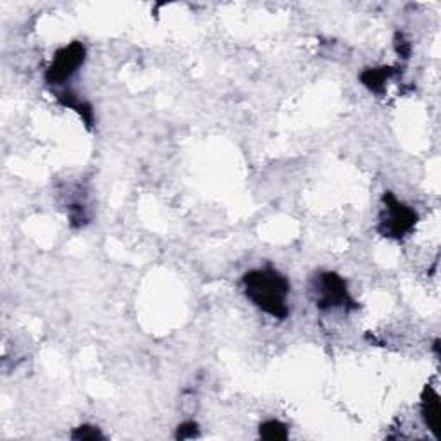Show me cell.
Returning <instances> with one entry per match:
<instances>
[{"label":"cell","instance_id":"5b68a950","mask_svg":"<svg viewBox=\"0 0 441 441\" xmlns=\"http://www.w3.org/2000/svg\"><path fill=\"white\" fill-rule=\"evenodd\" d=\"M422 415L426 419V424L436 436L440 435V422H441V405L440 397L431 386H426L422 393Z\"/></svg>","mask_w":441,"mask_h":441},{"label":"cell","instance_id":"8992f818","mask_svg":"<svg viewBox=\"0 0 441 441\" xmlns=\"http://www.w3.org/2000/svg\"><path fill=\"white\" fill-rule=\"evenodd\" d=\"M397 73L393 68H370L368 71L362 73L360 80L362 83H364L370 92H383V88H385V83L390 80L393 74Z\"/></svg>","mask_w":441,"mask_h":441},{"label":"cell","instance_id":"ba28073f","mask_svg":"<svg viewBox=\"0 0 441 441\" xmlns=\"http://www.w3.org/2000/svg\"><path fill=\"white\" fill-rule=\"evenodd\" d=\"M73 438L74 440H98V438H104L102 436V432L97 430V427H92V426H81L78 427L76 431L73 432Z\"/></svg>","mask_w":441,"mask_h":441},{"label":"cell","instance_id":"30bf717a","mask_svg":"<svg viewBox=\"0 0 441 441\" xmlns=\"http://www.w3.org/2000/svg\"><path fill=\"white\" fill-rule=\"evenodd\" d=\"M395 45H397V52L400 53V56L402 57H409V53H410V43L409 42H405V40H403V36H397V42H395Z\"/></svg>","mask_w":441,"mask_h":441},{"label":"cell","instance_id":"6da1fadb","mask_svg":"<svg viewBox=\"0 0 441 441\" xmlns=\"http://www.w3.org/2000/svg\"><path fill=\"white\" fill-rule=\"evenodd\" d=\"M245 294L266 314L278 317L288 316L286 299L290 294V284L286 278L274 269L250 271L243 278Z\"/></svg>","mask_w":441,"mask_h":441},{"label":"cell","instance_id":"3957f363","mask_svg":"<svg viewBox=\"0 0 441 441\" xmlns=\"http://www.w3.org/2000/svg\"><path fill=\"white\" fill-rule=\"evenodd\" d=\"M85 61V47L80 42H73L61 48L48 66L45 80L51 85H63L66 80L73 76L80 69Z\"/></svg>","mask_w":441,"mask_h":441},{"label":"cell","instance_id":"9c48e42d","mask_svg":"<svg viewBox=\"0 0 441 441\" xmlns=\"http://www.w3.org/2000/svg\"><path fill=\"white\" fill-rule=\"evenodd\" d=\"M197 435H199V432H197V424H193V422H185V424H181V427H178L180 440L193 438V436H197Z\"/></svg>","mask_w":441,"mask_h":441},{"label":"cell","instance_id":"277c9868","mask_svg":"<svg viewBox=\"0 0 441 441\" xmlns=\"http://www.w3.org/2000/svg\"><path fill=\"white\" fill-rule=\"evenodd\" d=\"M316 302L319 308L331 307H350L356 308L352 296L348 295L347 284L343 279L335 273H324L317 279V286L314 290Z\"/></svg>","mask_w":441,"mask_h":441},{"label":"cell","instance_id":"52a82bcc","mask_svg":"<svg viewBox=\"0 0 441 441\" xmlns=\"http://www.w3.org/2000/svg\"><path fill=\"white\" fill-rule=\"evenodd\" d=\"M261 436L264 440L269 441H279V440H286L288 430L283 422L279 420H267L261 426Z\"/></svg>","mask_w":441,"mask_h":441},{"label":"cell","instance_id":"7a4b0ae2","mask_svg":"<svg viewBox=\"0 0 441 441\" xmlns=\"http://www.w3.org/2000/svg\"><path fill=\"white\" fill-rule=\"evenodd\" d=\"M383 202H385V207H383L381 221H379V233L383 237L400 240V238L412 232L417 216L407 205L400 204L391 193H386L383 197Z\"/></svg>","mask_w":441,"mask_h":441}]
</instances>
